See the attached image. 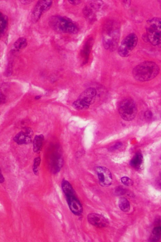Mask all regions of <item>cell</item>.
Listing matches in <instances>:
<instances>
[{
  "instance_id": "d6a6232c",
  "label": "cell",
  "mask_w": 161,
  "mask_h": 242,
  "mask_svg": "<svg viewBox=\"0 0 161 242\" xmlns=\"http://www.w3.org/2000/svg\"><path fill=\"white\" fill-rule=\"evenodd\" d=\"M5 181V179H4V177H3V175H2V174L1 173V179H0V182L1 183H2L3 182Z\"/></svg>"
},
{
  "instance_id": "603a6c76",
  "label": "cell",
  "mask_w": 161,
  "mask_h": 242,
  "mask_svg": "<svg viewBox=\"0 0 161 242\" xmlns=\"http://www.w3.org/2000/svg\"><path fill=\"white\" fill-rule=\"evenodd\" d=\"M121 181L122 183L126 186H131L133 184V180L128 177H122L121 179Z\"/></svg>"
},
{
  "instance_id": "d4e9b609",
  "label": "cell",
  "mask_w": 161,
  "mask_h": 242,
  "mask_svg": "<svg viewBox=\"0 0 161 242\" xmlns=\"http://www.w3.org/2000/svg\"><path fill=\"white\" fill-rule=\"evenodd\" d=\"M153 234L160 236L161 235V226L155 228L152 231Z\"/></svg>"
},
{
  "instance_id": "f1b7e54d",
  "label": "cell",
  "mask_w": 161,
  "mask_h": 242,
  "mask_svg": "<svg viewBox=\"0 0 161 242\" xmlns=\"http://www.w3.org/2000/svg\"><path fill=\"white\" fill-rule=\"evenodd\" d=\"M0 97H1V104H4L5 103V101H6V97L5 95L1 93L0 95Z\"/></svg>"
},
{
  "instance_id": "8992f818",
  "label": "cell",
  "mask_w": 161,
  "mask_h": 242,
  "mask_svg": "<svg viewBox=\"0 0 161 242\" xmlns=\"http://www.w3.org/2000/svg\"><path fill=\"white\" fill-rule=\"evenodd\" d=\"M138 42L137 36L134 33L130 34L122 41L121 45L118 49V53L122 57H129L136 46Z\"/></svg>"
},
{
  "instance_id": "44dd1931",
  "label": "cell",
  "mask_w": 161,
  "mask_h": 242,
  "mask_svg": "<svg viewBox=\"0 0 161 242\" xmlns=\"http://www.w3.org/2000/svg\"><path fill=\"white\" fill-rule=\"evenodd\" d=\"M118 205L120 209L124 212H128L130 209V203L128 199L125 197H121L119 199Z\"/></svg>"
},
{
  "instance_id": "4dcf8cb0",
  "label": "cell",
  "mask_w": 161,
  "mask_h": 242,
  "mask_svg": "<svg viewBox=\"0 0 161 242\" xmlns=\"http://www.w3.org/2000/svg\"><path fill=\"white\" fill-rule=\"evenodd\" d=\"M69 3L73 5H77L81 3V1H69Z\"/></svg>"
},
{
  "instance_id": "3957f363",
  "label": "cell",
  "mask_w": 161,
  "mask_h": 242,
  "mask_svg": "<svg viewBox=\"0 0 161 242\" xmlns=\"http://www.w3.org/2000/svg\"><path fill=\"white\" fill-rule=\"evenodd\" d=\"M49 23L55 31L71 34L77 33L78 28L70 19L65 16H55L50 18Z\"/></svg>"
},
{
  "instance_id": "1f68e13d",
  "label": "cell",
  "mask_w": 161,
  "mask_h": 242,
  "mask_svg": "<svg viewBox=\"0 0 161 242\" xmlns=\"http://www.w3.org/2000/svg\"><path fill=\"white\" fill-rule=\"evenodd\" d=\"M33 1H20V2L23 5H28L33 2Z\"/></svg>"
},
{
  "instance_id": "484cf974",
  "label": "cell",
  "mask_w": 161,
  "mask_h": 242,
  "mask_svg": "<svg viewBox=\"0 0 161 242\" xmlns=\"http://www.w3.org/2000/svg\"><path fill=\"white\" fill-rule=\"evenodd\" d=\"M152 116V113L150 110H147V111L144 113V116H145V118L147 119H151Z\"/></svg>"
},
{
  "instance_id": "52a82bcc",
  "label": "cell",
  "mask_w": 161,
  "mask_h": 242,
  "mask_svg": "<svg viewBox=\"0 0 161 242\" xmlns=\"http://www.w3.org/2000/svg\"><path fill=\"white\" fill-rule=\"evenodd\" d=\"M53 1L51 0H40L38 1L33 8L31 15V21L36 23L39 20L44 13L49 10L51 7Z\"/></svg>"
},
{
  "instance_id": "ba28073f",
  "label": "cell",
  "mask_w": 161,
  "mask_h": 242,
  "mask_svg": "<svg viewBox=\"0 0 161 242\" xmlns=\"http://www.w3.org/2000/svg\"><path fill=\"white\" fill-rule=\"evenodd\" d=\"M100 185L103 187H108L111 185L113 179L112 173L106 167H100L97 169Z\"/></svg>"
},
{
  "instance_id": "4316f807",
  "label": "cell",
  "mask_w": 161,
  "mask_h": 242,
  "mask_svg": "<svg viewBox=\"0 0 161 242\" xmlns=\"http://www.w3.org/2000/svg\"><path fill=\"white\" fill-rule=\"evenodd\" d=\"M122 145V143H116L110 148V150L111 151H114L120 148Z\"/></svg>"
},
{
  "instance_id": "6da1fadb",
  "label": "cell",
  "mask_w": 161,
  "mask_h": 242,
  "mask_svg": "<svg viewBox=\"0 0 161 242\" xmlns=\"http://www.w3.org/2000/svg\"><path fill=\"white\" fill-rule=\"evenodd\" d=\"M160 67L155 62H144L136 66L133 71L134 78L140 82L148 81L154 79L159 74Z\"/></svg>"
},
{
  "instance_id": "ffe728a7",
  "label": "cell",
  "mask_w": 161,
  "mask_h": 242,
  "mask_svg": "<svg viewBox=\"0 0 161 242\" xmlns=\"http://www.w3.org/2000/svg\"><path fill=\"white\" fill-rule=\"evenodd\" d=\"M8 18L6 15L2 13H0V33L1 36L3 35L7 31L8 26Z\"/></svg>"
},
{
  "instance_id": "836d02e7",
  "label": "cell",
  "mask_w": 161,
  "mask_h": 242,
  "mask_svg": "<svg viewBox=\"0 0 161 242\" xmlns=\"http://www.w3.org/2000/svg\"><path fill=\"white\" fill-rule=\"evenodd\" d=\"M41 96H37L35 97V99L37 100L41 98Z\"/></svg>"
},
{
  "instance_id": "2e32d148",
  "label": "cell",
  "mask_w": 161,
  "mask_h": 242,
  "mask_svg": "<svg viewBox=\"0 0 161 242\" xmlns=\"http://www.w3.org/2000/svg\"><path fill=\"white\" fill-rule=\"evenodd\" d=\"M44 140V137L43 135L36 136L33 142L34 151L37 153H40L43 148Z\"/></svg>"
},
{
  "instance_id": "277c9868",
  "label": "cell",
  "mask_w": 161,
  "mask_h": 242,
  "mask_svg": "<svg viewBox=\"0 0 161 242\" xmlns=\"http://www.w3.org/2000/svg\"><path fill=\"white\" fill-rule=\"evenodd\" d=\"M146 35L153 45L161 48V18H153L147 22Z\"/></svg>"
},
{
  "instance_id": "9c48e42d",
  "label": "cell",
  "mask_w": 161,
  "mask_h": 242,
  "mask_svg": "<svg viewBox=\"0 0 161 242\" xmlns=\"http://www.w3.org/2000/svg\"><path fill=\"white\" fill-rule=\"evenodd\" d=\"M66 200L71 211L74 215L79 216L83 213L82 205L75 194L65 196Z\"/></svg>"
},
{
  "instance_id": "5b68a950",
  "label": "cell",
  "mask_w": 161,
  "mask_h": 242,
  "mask_svg": "<svg viewBox=\"0 0 161 242\" xmlns=\"http://www.w3.org/2000/svg\"><path fill=\"white\" fill-rule=\"evenodd\" d=\"M137 107L132 99H126L120 103L118 108L119 113L123 119L126 121H132L137 115Z\"/></svg>"
},
{
  "instance_id": "30bf717a",
  "label": "cell",
  "mask_w": 161,
  "mask_h": 242,
  "mask_svg": "<svg viewBox=\"0 0 161 242\" xmlns=\"http://www.w3.org/2000/svg\"><path fill=\"white\" fill-rule=\"evenodd\" d=\"M96 95L97 91L95 88H88L80 94L78 99L90 107V105L95 103Z\"/></svg>"
},
{
  "instance_id": "4fadbf2b",
  "label": "cell",
  "mask_w": 161,
  "mask_h": 242,
  "mask_svg": "<svg viewBox=\"0 0 161 242\" xmlns=\"http://www.w3.org/2000/svg\"><path fill=\"white\" fill-rule=\"evenodd\" d=\"M63 165V160L61 155L58 153L54 155L50 164V170L55 174L60 172Z\"/></svg>"
},
{
  "instance_id": "83f0119b",
  "label": "cell",
  "mask_w": 161,
  "mask_h": 242,
  "mask_svg": "<svg viewBox=\"0 0 161 242\" xmlns=\"http://www.w3.org/2000/svg\"><path fill=\"white\" fill-rule=\"evenodd\" d=\"M150 237V240L151 241H157L160 239V236L153 234Z\"/></svg>"
},
{
  "instance_id": "ac0fdd59",
  "label": "cell",
  "mask_w": 161,
  "mask_h": 242,
  "mask_svg": "<svg viewBox=\"0 0 161 242\" xmlns=\"http://www.w3.org/2000/svg\"><path fill=\"white\" fill-rule=\"evenodd\" d=\"M143 161V157L141 151H138L131 160L130 164L136 169L140 168Z\"/></svg>"
},
{
  "instance_id": "d6986e66",
  "label": "cell",
  "mask_w": 161,
  "mask_h": 242,
  "mask_svg": "<svg viewBox=\"0 0 161 242\" xmlns=\"http://www.w3.org/2000/svg\"><path fill=\"white\" fill-rule=\"evenodd\" d=\"M61 187L65 196L75 194L73 187L68 181L63 180L61 182Z\"/></svg>"
},
{
  "instance_id": "cb8c5ba5",
  "label": "cell",
  "mask_w": 161,
  "mask_h": 242,
  "mask_svg": "<svg viewBox=\"0 0 161 242\" xmlns=\"http://www.w3.org/2000/svg\"><path fill=\"white\" fill-rule=\"evenodd\" d=\"M126 191L125 189L121 187H119L116 190L115 194L117 196H122L125 194Z\"/></svg>"
},
{
  "instance_id": "7402d4cb",
  "label": "cell",
  "mask_w": 161,
  "mask_h": 242,
  "mask_svg": "<svg viewBox=\"0 0 161 242\" xmlns=\"http://www.w3.org/2000/svg\"><path fill=\"white\" fill-rule=\"evenodd\" d=\"M41 159L40 157H37L34 160L33 165V171L36 175H38L39 174V167L41 163Z\"/></svg>"
},
{
  "instance_id": "5bb4252c",
  "label": "cell",
  "mask_w": 161,
  "mask_h": 242,
  "mask_svg": "<svg viewBox=\"0 0 161 242\" xmlns=\"http://www.w3.org/2000/svg\"><path fill=\"white\" fill-rule=\"evenodd\" d=\"M28 43L26 38L21 37L16 40L11 47V52L12 53L19 52L26 48Z\"/></svg>"
},
{
  "instance_id": "7c38bea8",
  "label": "cell",
  "mask_w": 161,
  "mask_h": 242,
  "mask_svg": "<svg viewBox=\"0 0 161 242\" xmlns=\"http://www.w3.org/2000/svg\"><path fill=\"white\" fill-rule=\"evenodd\" d=\"M33 132L30 128H26L17 134L13 138L14 141L18 145L27 144L32 141Z\"/></svg>"
},
{
  "instance_id": "7a4b0ae2",
  "label": "cell",
  "mask_w": 161,
  "mask_h": 242,
  "mask_svg": "<svg viewBox=\"0 0 161 242\" xmlns=\"http://www.w3.org/2000/svg\"><path fill=\"white\" fill-rule=\"evenodd\" d=\"M120 31L117 24L111 21L104 28L103 41L104 48L110 51L115 50L118 46L120 38Z\"/></svg>"
},
{
  "instance_id": "e0dca14e",
  "label": "cell",
  "mask_w": 161,
  "mask_h": 242,
  "mask_svg": "<svg viewBox=\"0 0 161 242\" xmlns=\"http://www.w3.org/2000/svg\"><path fill=\"white\" fill-rule=\"evenodd\" d=\"M93 44V40L92 39H89L85 44L81 50L80 53L81 56L85 59V61L88 60Z\"/></svg>"
},
{
  "instance_id": "9a60e30c",
  "label": "cell",
  "mask_w": 161,
  "mask_h": 242,
  "mask_svg": "<svg viewBox=\"0 0 161 242\" xmlns=\"http://www.w3.org/2000/svg\"><path fill=\"white\" fill-rule=\"evenodd\" d=\"M96 10L90 4L89 5L85 7L83 10L85 18L90 23L94 22L96 19Z\"/></svg>"
},
{
  "instance_id": "8fae6325",
  "label": "cell",
  "mask_w": 161,
  "mask_h": 242,
  "mask_svg": "<svg viewBox=\"0 0 161 242\" xmlns=\"http://www.w3.org/2000/svg\"><path fill=\"white\" fill-rule=\"evenodd\" d=\"M89 223L96 227L103 228L107 227L109 225L108 220L102 215L95 213L89 214L87 216Z\"/></svg>"
},
{
  "instance_id": "f546056e",
  "label": "cell",
  "mask_w": 161,
  "mask_h": 242,
  "mask_svg": "<svg viewBox=\"0 0 161 242\" xmlns=\"http://www.w3.org/2000/svg\"><path fill=\"white\" fill-rule=\"evenodd\" d=\"M122 3L126 7H129L131 4L130 1H122Z\"/></svg>"
}]
</instances>
